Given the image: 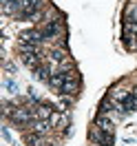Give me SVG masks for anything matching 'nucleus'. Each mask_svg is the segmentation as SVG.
Returning a JSON list of instances; mask_svg holds the SVG:
<instances>
[{
    "label": "nucleus",
    "mask_w": 137,
    "mask_h": 146,
    "mask_svg": "<svg viewBox=\"0 0 137 146\" xmlns=\"http://www.w3.org/2000/svg\"><path fill=\"white\" fill-rule=\"evenodd\" d=\"M33 113H36V119H51V115H53V106L40 104L38 109H33Z\"/></svg>",
    "instance_id": "8"
},
{
    "label": "nucleus",
    "mask_w": 137,
    "mask_h": 146,
    "mask_svg": "<svg viewBox=\"0 0 137 146\" xmlns=\"http://www.w3.org/2000/svg\"><path fill=\"white\" fill-rule=\"evenodd\" d=\"M31 128H33L36 133H40V135H44L46 131L51 128V119H33V122H31Z\"/></svg>",
    "instance_id": "9"
},
{
    "label": "nucleus",
    "mask_w": 137,
    "mask_h": 146,
    "mask_svg": "<svg viewBox=\"0 0 137 146\" xmlns=\"http://www.w3.org/2000/svg\"><path fill=\"white\" fill-rule=\"evenodd\" d=\"M124 42L130 51H137V36H124Z\"/></svg>",
    "instance_id": "17"
},
{
    "label": "nucleus",
    "mask_w": 137,
    "mask_h": 146,
    "mask_svg": "<svg viewBox=\"0 0 137 146\" xmlns=\"http://www.w3.org/2000/svg\"><path fill=\"white\" fill-rule=\"evenodd\" d=\"M11 119H13L16 124H22V126H27V124H31V122L36 119V113H33V109H24V106H20V109L13 111Z\"/></svg>",
    "instance_id": "1"
},
{
    "label": "nucleus",
    "mask_w": 137,
    "mask_h": 146,
    "mask_svg": "<svg viewBox=\"0 0 137 146\" xmlns=\"http://www.w3.org/2000/svg\"><path fill=\"white\" fill-rule=\"evenodd\" d=\"M111 111H113V100H102V104H100V115H109Z\"/></svg>",
    "instance_id": "12"
},
{
    "label": "nucleus",
    "mask_w": 137,
    "mask_h": 146,
    "mask_svg": "<svg viewBox=\"0 0 137 146\" xmlns=\"http://www.w3.org/2000/svg\"><path fill=\"white\" fill-rule=\"evenodd\" d=\"M117 109L122 111V113H135V111H137V100H135V95H133V93H128L126 98L117 104Z\"/></svg>",
    "instance_id": "4"
},
{
    "label": "nucleus",
    "mask_w": 137,
    "mask_h": 146,
    "mask_svg": "<svg viewBox=\"0 0 137 146\" xmlns=\"http://www.w3.org/2000/svg\"><path fill=\"white\" fill-rule=\"evenodd\" d=\"M5 86H7V89H11V91H13V93L18 91V84L13 82V80H5Z\"/></svg>",
    "instance_id": "18"
},
{
    "label": "nucleus",
    "mask_w": 137,
    "mask_h": 146,
    "mask_svg": "<svg viewBox=\"0 0 137 146\" xmlns=\"http://www.w3.org/2000/svg\"><path fill=\"white\" fill-rule=\"evenodd\" d=\"M95 126L100 128V131H104V133H111V135H113V131H115V126H113V119H111L109 115H97V119H95Z\"/></svg>",
    "instance_id": "6"
},
{
    "label": "nucleus",
    "mask_w": 137,
    "mask_h": 146,
    "mask_svg": "<svg viewBox=\"0 0 137 146\" xmlns=\"http://www.w3.org/2000/svg\"><path fill=\"white\" fill-rule=\"evenodd\" d=\"M128 95V91H124V89H113V93H111V100H117V102H122L124 98Z\"/></svg>",
    "instance_id": "16"
},
{
    "label": "nucleus",
    "mask_w": 137,
    "mask_h": 146,
    "mask_svg": "<svg viewBox=\"0 0 137 146\" xmlns=\"http://www.w3.org/2000/svg\"><path fill=\"white\" fill-rule=\"evenodd\" d=\"M40 7H42V0H24V5L20 9V16L22 18H31V16H36L40 11Z\"/></svg>",
    "instance_id": "3"
},
{
    "label": "nucleus",
    "mask_w": 137,
    "mask_h": 146,
    "mask_svg": "<svg viewBox=\"0 0 137 146\" xmlns=\"http://www.w3.org/2000/svg\"><path fill=\"white\" fill-rule=\"evenodd\" d=\"M130 93H133V95H135V100H137V86H135V89H133V91H130Z\"/></svg>",
    "instance_id": "19"
},
{
    "label": "nucleus",
    "mask_w": 137,
    "mask_h": 146,
    "mask_svg": "<svg viewBox=\"0 0 137 146\" xmlns=\"http://www.w3.org/2000/svg\"><path fill=\"white\" fill-rule=\"evenodd\" d=\"M49 73H53L51 69H46V66H38V69H33V75H36L38 80H44V82H49Z\"/></svg>",
    "instance_id": "10"
},
{
    "label": "nucleus",
    "mask_w": 137,
    "mask_h": 146,
    "mask_svg": "<svg viewBox=\"0 0 137 146\" xmlns=\"http://www.w3.org/2000/svg\"><path fill=\"white\" fill-rule=\"evenodd\" d=\"M60 31H62V22H60V20H51V22H49V25L42 29L44 38H55Z\"/></svg>",
    "instance_id": "7"
},
{
    "label": "nucleus",
    "mask_w": 137,
    "mask_h": 146,
    "mask_svg": "<svg viewBox=\"0 0 137 146\" xmlns=\"http://www.w3.org/2000/svg\"><path fill=\"white\" fill-rule=\"evenodd\" d=\"M27 144L29 146H44V142H42V135L40 133H31V135H27Z\"/></svg>",
    "instance_id": "11"
},
{
    "label": "nucleus",
    "mask_w": 137,
    "mask_h": 146,
    "mask_svg": "<svg viewBox=\"0 0 137 146\" xmlns=\"http://www.w3.org/2000/svg\"><path fill=\"white\" fill-rule=\"evenodd\" d=\"M126 22H137V5H130L126 9Z\"/></svg>",
    "instance_id": "13"
},
{
    "label": "nucleus",
    "mask_w": 137,
    "mask_h": 146,
    "mask_svg": "<svg viewBox=\"0 0 137 146\" xmlns=\"http://www.w3.org/2000/svg\"><path fill=\"white\" fill-rule=\"evenodd\" d=\"M62 60H66V53H64L62 49H55V51H51V62H62Z\"/></svg>",
    "instance_id": "14"
},
{
    "label": "nucleus",
    "mask_w": 137,
    "mask_h": 146,
    "mask_svg": "<svg viewBox=\"0 0 137 146\" xmlns=\"http://www.w3.org/2000/svg\"><path fill=\"white\" fill-rule=\"evenodd\" d=\"M22 62L27 64L29 69H38V66H42V58H40V51H31V53H22Z\"/></svg>",
    "instance_id": "5"
},
{
    "label": "nucleus",
    "mask_w": 137,
    "mask_h": 146,
    "mask_svg": "<svg viewBox=\"0 0 137 146\" xmlns=\"http://www.w3.org/2000/svg\"><path fill=\"white\" fill-rule=\"evenodd\" d=\"M124 36H137V22H124Z\"/></svg>",
    "instance_id": "15"
},
{
    "label": "nucleus",
    "mask_w": 137,
    "mask_h": 146,
    "mask_svg": "<svg viewBox=\"0 0 137 146\" xmlns=\"http://www.w3.org/2000/svg\"><path fill=\"white\" fill-rule=\"evenodd\" d=\"M44 40V33L40 31V29H29V31H22L20 33V42H29V44H38Z\"/></svg>",
    "instance_id": "2"
}]
</instances>
